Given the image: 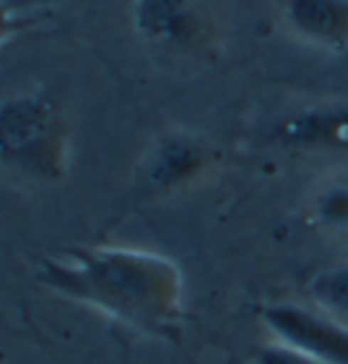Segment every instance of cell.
<instances>
[{"label":"cell","instance_id":"cell-10","mask_svg":"<svg viewBox=\"0 0 348 364\" xmlns=\"http://www.w3.org/2000/svg\"><path fill=\"white\" fill-rule=\"evenodd\" d=\"M251 364H318L310 356H305L300 350L288 348L283 343H273V346H261L253 353Z\"/></svg>","mask_w":348,"mask_h":364},{"label":"cell","instance_id":"cell-2","mask_svg":"<svg viewBox=\"0 0 348 364\" xmlns=\"http://www.w3.org/2000/svg\"><path fill=\"white\" fill-rule=\"evenodd\" d=\"M0 152L14 174L58 182L68 168V122L46 92H16L0 109Z\"/></svg>","mask_w":348,"mask_h":364},{"label":"cell","instance_id":"cell-9","mask_svg":"<svg viewBox=\"0 0 348 364\" xmlns=\"http://www.w3.org/2000/svg\"><path fill=\"white\" fill-rule=\"evenodd\" d=\"M307 291H310L316 307L334 316L337 321L348 323V264H340V267L318 272L310 280Z\"/></svg>","mask_w":348,"mask_h":364},{"label":"cell","instance_id":"cell-4","mask_svg":"<svg viewBox=\"0 0 348 364\" xmlns=\"http://www.w3.org/2000/svg\"><path fill=\"white\" fill-rule=\"evenodd\" d=\"M218 164V150L207 139L185 128L164 131L150 141L137 166V191L142 196H169L204 180Z\"/></svg>","mask_w":348,"mask_h":364},{"label":"cell","instance_id":"cell-7","mask_svg":"<svg viewBox=\"0 0 348 364\" xmlns=\"http://www.w3.org/2000/svg\"><path fill=\"white\" fill-rule=\"evenodd\" d=\"M280 19L305 46L321 52L348 49V0H283Z\"/></svg>","mask_w":348,"mask_h":364},{"label":"cell","instance_id":"cell-8","mask_svg":"<svg viewBox=\"0 0 348 364\" xmlns=\"http://www.w3.org/2000/svg\"><path fill=\"white\" fill-rule=\"evenodd\" d=\"M307 220L327 240L348 245V174L318 182L307 198Z\"/></svg>","mask_w":348,"mask_h":364},{"label":"cell","instance_id":"cell-1","mask_svg":"<svg viewBox=\"0 0 348 364\" xmlns=\"http://www.w3.org/2000/svg\"><path fill=\"white\" fill-rule=\"evenodd\" d=\"M38 280L58 296L88 304L128 329L180 346L185 277L172 258L139 247H71L46 256Z\"/></svg>","mask_w":348,"mask_h":364},{"label":"cell","instance_id":"cell-3","mask_svg":"<svg viewBox=\"0 0 348 364\" xmlns=\"http://www.w3.org/2000/svg\"><path fill=\"white\" fill-rule=\"evenodd\" d=\"M131 25L158 60L199 63L221 44L218 19L207 0H134Z\"/></svg>","mask_w":348,"mask_h":364},{"label":"cell","instance_id":"cell-5","mask_svg":"<svg viewBox=\"0 0 348 364\" xmlns=\"http://www.w3.org/2000/svg\"><path fill=\"white\" fill-rule=\"evenodd\" d=\"M258 321L275 343L300 350L318 364H348V323L321 307L297 302H267L258 307Z\"/></svg>","mask_w":348,"mask_h":364},{"label":"cell","instance_id":"cell-6","mask_svg":"<svg viewBox=\"0 0 348 364\" xmlns=\"http://www.w3.org/2000/svg\"><path fill=\"white\" fill-rule=\"evenodd\" d=\"M270 141L283 150L346 152L348 104H316L297 109L270 128Z\"/></svg>","mask_w":348,"mask_h":364}]
</instances>
